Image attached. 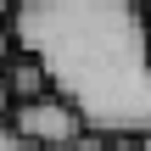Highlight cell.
I'll list each match as a JSON object with an SVG mask.
<instances>
[{"label": "cell", "mask_w": 151, "mask_h": 151, "mask_svg": "<svg viewBox=\"0 0 151 151\" xmlns=\"http://www.w3.org/2000/svg\"><path fill=\"white\" fill-rule=\"evenodd\" d=\"M11 129H17L34 151H73L84 134H90V123L78 118V106H67L62 95H45V101L17 106V112H11Z\"/></svg>", "instance_id": "2"}, {"label": "cell", "mask_w": 151, "mask_h": 151, "mask_svg": "<svg viewBox=\"0 0 151 151\" xmlns=\"http://www.w3.org/2000/svg\"><path fill=\"white\" fill-rule=\"evenodd\" d=\"M6 84H11L17 106H28V101H45V95H56V90H50V73H45V67H39V56H28V50H17V56L6 62Z\"/></svg>", "instance_id": "3"}, {"label": "cell", "mask_w": 151, "mask_h": 151, "mask_svg": "<svg viewBox=\"0 0 151 151\" xmlns=\"http://www.w3.org/2000/svg\"><path fill=\"white\" fill-rule=\"evenodd\" d=\"M146 151H151V134H146Z\"/></svg>", "instance_id": "8"}, {"label": "cell", "mask_w": 151, "mask_h": 151, "mask_svg": "<svg viewBox=\"0 0 151 151\" xmlns=\"http://www.w3.org/2000/svg\"><path fill=\"white\" fill-rule=\"evenodd\" d=\"M11 112H17V95H11V84H6V73H0V123H11Z\"/></svg>", "instance_id": "6"}, {"label": "cell", "mask_w": 151, "mask_h": 151, "mask_svg": "<svg viewBox=\"0 0 151 151\" xmlns=\"http://www.w3.org/2000/svg\"><path fill=\"white\" fill-rule=\"evenodd\" d=\"M0 151H34V146H28V140H22L11 123H0Z\"/></svg>", "instance_id": "5"}, {"label": "cell", "mask_w": 151, "mask_h": 151, "mask_svg": "<svg viewBox=\"0 0 151 151\" xmlns=\"http://www.w3.org/2000/svg\"><path fill=\"white\" fill-rule=\"evenodd\" d=\"M17 50L39 56L50 90L95 134H151V11L134 0H22Z\"/></svg>", "instance_id": "1"}, {"label": "cell", "mask_w": 151, "mask_h": 151, "mask_svg": "<svg viewBox=\"0 0 151 151\" xmlns=\"http://www.w3.org/2000/svg\"><path fill=\"white\" fill-rule=\"evenodd\" d=\"M73 151H112V134H95V129H90V134H84Z\"/></svg>", "instance_id": "7"}, {"label": "cell", "mask_w": 151, "mask_h": 151, "mask_svg": "<svg viewBox=\"0 0 151 151\" xmlns=\"http://www.w3.org/2000/svg\"><path fill=\"white\" fill-rule=\"evenodd\" d=\"M11 56H17V34H11V22H0V73H6Z\"/></svg>", "instance_id": "4"}]
</instances>
